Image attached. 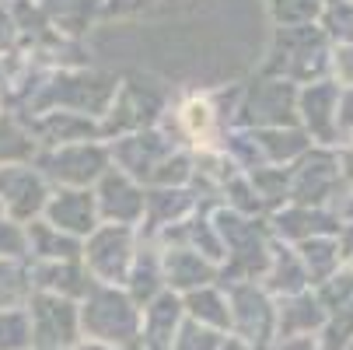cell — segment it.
<instances>
[{"mask_svg":"<svg viewBox=\"0 0 353 350\" xmlns=\"http://www.w3.org/2000/svg\"><path fill=\"white\" fill-rule=\"evenodd\" d=\"M28 322L35 350H70L77 343V315L67 302L35 298V305L28 309Z\"/></svg>","mask_w":353,"mask_h":350,"instance_id":"1","label":"cell"},{"mask_svg":"<svg viewBox=\"0 0 353 350\" xmlns=\"http://www.w3.org/2000/svg\"><path fill=\"white\" fill-rule=\"evenodd\" d=\"M32 322L25 312H0V350H28Z\"/></svg>","mask_w":353,"mask_h":350,"instance_id":"2","label":"cell"}]
</instances>
